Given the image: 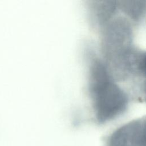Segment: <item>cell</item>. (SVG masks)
Here are the masks:
<instances>
[{"label": "cell", "instance_id": "1", "mask_svg": "<svg viewBox=\"0 0 146 146\" xmlns=\"http://www.w3.org/2000/svg\"><path fill=\"white\" fill-rule=\"evenodd\" d=\"M88 89L97 121H110L127 109L128 99L125 92L114 82L108 67L95 58L89 68Z\"/></svg>", "mask_w": 146, "mask_h": 146}, {"label": "cell", "instance_id": "2", "mask_svg": "<svg viewBox=\"0 0 146 146\" xmlns=\"http://www.w3.org/2000/svg\"><path fill=\"white\" fill-rule=\"evenodd\" d=\"M105 25L103 50L110 59L130 47L132 31L128 22L123 19L108 22Z\"/></svg>", "mask_w": 146, "mask_h": 146}, {"label": "cell", "instance_id": "3", "mask_svg": "<svg viewBox=\"0 0 146 146\" xmlns=\"http://www.w3.org/2000/svg\"><path fill=\"white\" fill-rule=\"evenodd\" d=\"M145 118L131 121L114 131L106 146H145Z\"/></svg>", "mask_w": 146, "mask_h": 146}, {"label": "cell", "instance_id": "4", "mask_svg": "<svg viewBox=\"0 0 146 146\" xmlns=\"http://www.w3.org/2000/svg\"><path fill=\"white\" fill-rule=\"evenodd\" d=\"M92 5L94 15L100 25H106L115 13L116 5L114 1H96Z\"/></svg>", "mask_w": 146, "mask_h": 146}, {"label": "cell", "instance_id": "5", "mask_svg": "<svg viewBox=\"0 0 146 146\" xmlns=\"http://www.w3.org/2000/svg\"><path fill=\"white\" fill-rule=\"evenodd\" d=\"M120 7L125 13L136 20L141 17L145 10V5L141 1H122Z\"/></svg>", "mask_w": 146, "mask_h": 146}]
</instances>
